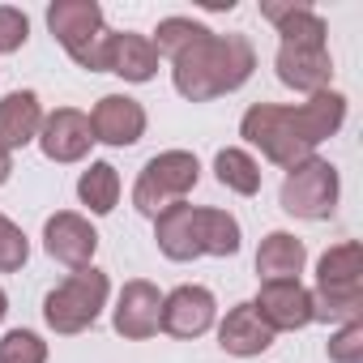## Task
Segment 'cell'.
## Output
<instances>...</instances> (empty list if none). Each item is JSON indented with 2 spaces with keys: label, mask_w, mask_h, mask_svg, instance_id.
Here are the masks:
<instances>
[{
  "label": "cell",
  "mask_w": 363,
  "mask_h": 363,
  "mask_svg": "<svg viewBox=\"0 0 363 363\" xmlns=\"http://www.w3.org/2000/svg\"><path fill=\"white\" fill-rule=\"evenodd\" d=\"M342 124H346V94L320 90V94H312L295 107L252 103L240 120V137L252 150H261V158L291 171L303 158H316V145L337 137Z\"/></svg>",
  "instance_id": "obj_1"
},
{
  "label": "cell",
  "mask_w": 363,
  "mask_h": 363,
  "mask_svg": "<svg viewBox=\"0 0 363 363\" xmlns=\"http://www.w3.org/2000/svg\"><path fill=\"white\" fill-rule=\"evenodd\" d=\"M261 18L274 22L278 30V82L295 94H320L333 82V60H329V26L312 5H299V0H261Z\"/></svg>",
  "instance_id": "obj_2"
},
{
  "label": "cell",
  "mask_w": 363,
  "mask_h": 363,
  "mask_svg": "<svg viewBox=\"0 0 363 363\" xmlns=\"http://www.w3.org/2000/svg\"><path fill=\"white\" fill-rule=\"evenodd\" d=\"M257 69V48L248 35H206L171 60V86L189 103H210L240 90Z\"/></svg>",
  "instance_id": "obj_3"
},
{
  "label": "cell",
  "mask_w": 363,
  "mask_h": 363,
  "mask_svg": "<svg viewBox=\"0 0 363 363\" xmlns=\"http://www.w3.org/2000/svg\"><path fill=\"white\" fill-rule=\"evenodd\" d=\"M154 244L167 261H197V257H235L244 248V227L227 210L179 201L154 218Z\"/></svg>",
  "instance_id": "obj_4"
},
{
  "label": "cell",
  "mask_w": 363,
  "mask_h": 363,
  "mask_svg": "<svg viewBox=\"0 0 363 363\" xmlns=\"http://www.w3.org/2000/svg\"><path fill=\"white\" fill-rule=\"evenodd\" d=\"M308 295H312V320L325 325L363 320V244L354 240L333 244L316 261V286Z\"/></svg>",
  "instance_id": "obj_5"
},
{
  "label": "cell",
  "mask_w": 363,
  "mask_h": 363,
  "mask_svg": "<svg viewBox=\"0 0 363 363\" xmlns=\"http://www.w3.org/2000/svg\"><path fill=\"white\" fill-rule=\"evenodd\" d=\"M48 30L86 73H107V48L116 30L103 22V9L94 0H56V5H48Z\"/></svg>",
  "instance_id": "obj_6"
},
{
  "label": "cell",
  "mask_w": 363,
  "mask_h": 363,
  "mask_svg": "<svg viewBox=\"0 0 363 363\" xmlns=\"http://www.w3.org/2000/svg\"><path fill=\"white\" fill-rule=\"evenodd\" d=\"M197 179H201V162H197L193 150H162L137 175V184H133V210L154 223L171 206L189 201V193L197 189Z\"/></svg>",
  "instance_id": "obj_7"
},
{
  "label": "cell",
  "mask_w": 363,
  "mask_h": 363,
  "mask_svg": "<svg viewBox=\"0 0 363 363\" xmlns=\"http://www.w3.org/2000/svg\"><path fill=\"white\" fill-rule=\"evenodd\" d=\"M107 295H111V278H107L99 265L73 269L60 286L48 291V299H43V320H48L52 333L77 337V333H86V329L103 316Z\"/></svg>",
  "instance_id": "obj_8"
},
{
  "label": "cell",
  "mask_w": 363,
  "mask_h": 363,
  "mask_svg": "<svg viewBox=\"0 0 363 363\" xmlns=\"http://www.w3.org/2000/svg\"><path fill=\"white\" fill-rule=\"evenodd\" d=\"M337 197H342V179H337V167L325 158H303L299 167H291L282 175V193H278L282 210L291 218H303V223L333 218Z\"/></svg>",
  "instance_id": "obj_9"
},
{
  "label": "cell",
  "mask_w": 363,
  "mask_h": 363,
  "mask_svg": "<svg viewBox=\"0 0 363 363\" xmlns=\"http://www.w3.org/2000/svg\"><path fill=\"white\" fill-rule=\"evenodd\" d=\"M218 320V299L210 286H197V282H184L175 286L171 295H162V312H158V329L171 333V337H201L210 333Z\"/></svg>",
  "instance_id": "obj_10"
},
{
  "label": "cell",
  "mask_w": 363,
  "mask_h": 363,
  "mask_svg": "<svg viewBox=\"0 0 363 363\" xmlns=\"http://www.w3.org/2000/svg\"><path fill=\"white\" fill-rule=\"evenodd\" d=\"M43 252L65 265V269H86L94 265V252H99V231L86 214L77 210H60L43 223Z\"/></svg>",
  "instance_id": "obj_11"
},
{
  "label": "cell",
  "mask_w": 363,
  "mask_h": 363,
  "mask_svg": "<svg viewBox=\"0 0 363 363\" xmlns=\"http://www.w3.org/2000/svg\"><path fill=\"white\" fill-rule=\"evenodd\" d=\"M39 150L48 162H82L94 145V133H90V116L77 111V107H56L43 116V128H39Z\"/></svg>",
  "instance_id": "obj_12"
},
{
  "label": "cell",
  "mask_w": 363,
  "mask_h": 363,
  "mask_svg": "<svg viewBox=\"0 0 363 363\" xmlns=\"http://www.w3.org/2000/svg\"><path fill=\"white\" fill-rule=\"evenodd\" d=\"M158 312H162V291L145 278H133L124 282V291L116 295V308H111V329L128 342H145L158 333Z\"/></svg>",
  "instance_id": "obj_13"
},
{
  "label": "cell",
  "mask_w": 363,
  "mask_h": 363,
  "mask_svg": "<svg viewBox=\"0 0 363 363\" xmlns=\"http://www.w3.org/2000/svg\"><path fill=\"white\" fill-rule=\"evenodd\" d=\"M90 133L94 141L103 145H116V150H128L145 137V107L128 94H103L90 111Z\"/></svg>",
  "instance_id": "obj_14"
},
{
  "label": "cell",
  "mask_w": 363,
  "mask_h": 363,
  "mask_svg": "<svg viewBox=\"0 0 363 363\" xmlns=\"http://www.w3.org/2000/svg\"><path fill=\"white\" fill-rule=\"evenodd\" d=\"M252 308L274 333H295L312 325V295L303 282H261Z\"/></svg>",
  "instance_id": "obj_15"
},
{
  "label": "cell",
  "mask_w": 363,
  "mask_h": 363,
  "mask_svg": "<svg viewBox=\"0 0 363 363\" xmlns=\"http://www.w3.org/2000/svg\"><path fill=\"white\" fill-rule=\"evenodd\" d=\"M274 329L257 316L252 303H235L223 320H218V346L235 359H252V354H265L274 346Z\"/></svg>",
  "instance_id": "obj_16"
},
{
  "label": "cell",
  "mask_w": 363,
  "mask_h": 363,
  "mask_svg": "<svg viewBox=\"0 0 363 363\" xmlns=\"http://www.w3.org/2000/svg\"><path fill=\"white\" fill-rule=\"evenodd\" d=\"M43 103L35 90H9L5 99H0V150H22L39 137L43 128Z\"/></svg>",
  "instance_id": "obj_17"
},
{
  "label": "cell",
  "mask_w": 363,
  "mask_h": 363,
  "mask_svg": "<svg viewBox=\"0 0 363 363\" xmlns=\"http://www.w3.org/2000/svg\"><path fill=\"white\" fill-rule=\"evenodd\" d=\"M107 73L133 82V86H145L154 82L158 73V52L150 43V35H133V30H116L111 35V48H107Z\"/></svg>",
  "instance_id": "obj_18"
},
{
  "label": "cell",
  "mask_w": 363,
  "mask_h": 363,
  "mask_svg": "<svg viewBox=\"0 0 363 363\" xmlns=\"http://www.w3.org/2000/svg\"><path fill=\"white\" fill-rule=\"evenodd\" d=\"M308 265V248L291 231H269L257 248V278L261 282H299Z\"/></svg>",
  "instance_id": "obj_19"
},
{
  "label": "cell",
  "mask_w": 363,
  "mask_h": 363,
  "mask_svg": "<svg viewBox=\"0 0 363 363\" xmlns=\"http://www.w3.org/2000/svg\"><path fill=\"white\" fill-rule=\"evenodd\" d=\"M214 179H218L227 193L257 197V193H261V162H257L244 145H227V150L214 154Z\"/></svg>",
  "instance_id": "obj_20"
},
{
  "label": "cell",
  "mask_w": 363,
  "mask_h": 363,
  "mask_svg": "<svg viewBox=\"0 0 363 363\" xmlns=\"http://www.w3.org/2000/svg\"><path fill=\"white\" fill-rule=\"evenodd\" d=\"M77 201L90 210V214H111L120 206V171L111 162H90L82 175H77Z\"/></svg>",
  "instance_id": "obj_21"
},
{
  "label": "cell",
  "mask_w": 363,
  "mask_h": 363,
  "mask_svg": "<svg viewBox=\"0 0 363 363\" xmlns=\"http://www.w3.org/2000/svg\"><path fill=\"white\" fill-rule=\"evenodd\" d=\"M210 35V26H201V22H193V18H162L158 22V30L150 35V43H154V52L158 56H179L184 48H193L197 39H206Z\"/></svg>",
  "instance_id": "obj_22"
},
{
  "label": "cell",
  "mask_w": 363,
  "mask_h": 363,
  "mask_svg": "<svg viewBox=\"0 0 363 363\" xmlns=\"http://www.w3.org/2000/svg\"><path fill=\"white\" fill-rule=\"evenodd\" d=\"M0 363H48V342L35 329H9L0 337Z\"/></svg>",
  "instance_id": "obj_23"
},
{
  "label": "cell",
  "mask_w": 363,
  "mask_h": 363,
  "mask_svg": "<svg viewBox=\"0 0 363 363\" xmlns=\"http://www.w3.org/2000/svg\"><path fill=\"white\" fill-rule=\"evenodd\" d=\"M26 261H30V240H26V231L0 214V274H18Z\"/></svg>",
  "instance_id": "obj_24"
},
{
  "label": "cell",
  "mask_w": 363,
  "mask_h": 363,
  "mask_svg": "<svg viewBox=\"0 0 363 363\" xmlns=\"http://www.w3.org/2000/svg\"><path fill=\"white\" fill-rule=\"evenodd\" d=\"M329 363H363V320L337 325V333L325 342Z\"/></svg>",
  "instance_id": "obj_25"
},
{
  "label": "cell",
  "mask_w": 363,
  "mask_h": 363,
  "mask_svg": "<svg viewBox=\"0 0 363 363\" xmlns=\"http://www.w3.org/2000/svg\"><path fill=\"white\" fill-rule=\"evenodd\" d=\"M30 39V18L18 5H0V56L22 52Z\"/></svg>",
  "instance_id": "obj_26"
},
{
  "label": "cell",
  "mask_w": 363,
  "mask_h": 363,
  "mask_svg": "<svg viewBox=\"0 0 363 363\" xmlns=\"http://www.w3.org/2000/svg\"><path fill=\"white\" fill-rule=\"evenodd\" d=\"M9 175H13V154H9V150H0V189L9 184Z\"/></svg>",
  "instance_id": "obj_27"
},
{
  "label": "cell",
  "mask_w": 363,
  "mask_h": 363,
  "mask_svg": "<svg viewBox=\"0 0 363 363\" xmlns=\"http://www.w3.org/2000/svg\"><path fill=\"white\" fill-rule=\"evenodd\" d=\"M9 316V295H5V286H0V320Z\"/></svg>",
  "instance_id": "obj_28"
}]
</instances>
